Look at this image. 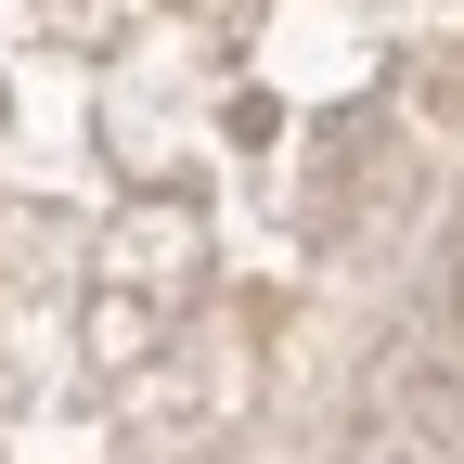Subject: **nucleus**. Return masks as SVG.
<instances>
[]
</instances>
